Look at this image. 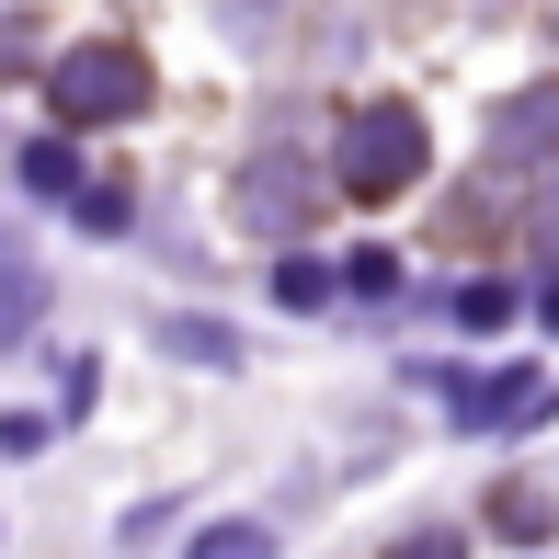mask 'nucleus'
I'll list each match as a JSON object with an SVG mask.
<instances>
[{"label":"nucleus","mask_w":559,"mask_h":559,"mask_svg":"<svg viewBox=\"0 0 559 559\" xmlns=\"http://www.w3.org/2000/svg\"><path fill=\"white\" fill-rule=\"evenodd\" d=\"M138 104H148L138 46H69V58H58V115L69 126H115V115H138Z\"/></svg>","instance_id":"obj_1"},{"label":"nucleus","mask_w":559,"mask_h":559,"mask_svg":"<svg viewBox=\"0 0 559 559\" xmlns=\"http://www.w3.org/2000/svg\"><path fill=\"white\" fill-rule=\"evenodd\" d=\"M412 171H423V115L412 104H366L343 126V183L354 194H400Z\"/></svg>","instance_id":"obj_2"},{"label":"nucleus","mask_w":559,"mask_h":559,"mask_svg":"<svg viewBox=\"0 0 559 559\" xmlns=\"http://www.w3.org/2000/svg\"><path fill=\"white\" fill-rule=\"evenodd\" d=\"M183 559H274V537H263V525H206Z\"/></svg>","instance_id":"obj_3"},{"label":"nucleus","mask_w":559,"mask_h":559,"mask_svg":"<svg viewBox=\"0 0 559 559\" xmlns=\"http://www.w3.org/2000/svg\"><path fill=\"white\" fill-rule=\"evenodd\" d=\"M171 343H183L194 366H228V332H217V320H171Z\"/></svg>","instance_id":"obj_4"},{"label":"nucleus","mask_w":559,"mask_h":559,"mask_svg":"<svg viewBox=\"0 0 559 559\" xmlns=\"http://www.w3.org/2000/svg\"><path fill=\"white\" fill-rule=\"evenodd\" d=\"M389 559H468V548H456L445 525H435V537H412V548H389Z\"/></svg>","instance_id":"obj_5"}]
</instances>
